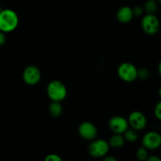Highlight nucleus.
<instances>
[{"instance_id":"a211bd4d","label":"nucleus","mask_w":161,"mask_h":161,"mask_svg":"<svg viewBox=\"0 0 161 161\" xmlns=\"http://www.w3.org/2000/svg\"><path fill=\"white\" fill-rule=\"evenodd\" d=\"M44 161H62V159L60 156L57 155V154L52 153L49 154L44 159Z\"/></svg>"},{"instance_id":"f257e3e1","label":"nucleus","mask_w":161,"mask_h":161,"mask_svg":"<svg viewBox=\"0 0 161 161\" xmlns=\"http://www.w3.org/2000/svg\"><path fill=\"white\" fill-rule=\"evenodd\" d=\"M19 18L15 11L10 9H2L0 12V31L4 33L10 32L16 29Z\"/></svg>"},{"instance_id":"b1692460","label":"nucleus","mask_w":161,"mask_h":161,"mask_svg":"<svg viewBox=\"0 0 161 161\" xmlns=\"http://www.w3.org/2000/svg\"><path fill=\"white\" fill-rule=\"evenodd\" d=\"M2 9H2V7H1V6H0V12H1V11H2Z\"/></svg>"},{"instance_id":"7ed1b4c3","label":"nucleus","mask_w":161,"mask_h":161,"mask_svg":"<svg viewBox=\"0 0 161 161\" xmlns=\"http://www.w3.org/2000/svg\"><path fill=\"white\" fill-rule=\"evenodd\" d=\"M109 147L108 142L103 139H94L88 146V153L92 157L101 158L107 155Z\"/></svg>"},{"instance_id":"4be33fe9","label":"nucleus","mask_w":161,"mask_h":161,"mask_svg":"<svg viewBox=\"0 0 161 161\" xmlns=\"http://www.w3.org/2000/svg\"><path fill=\"white\" fill-rule=\"evenodd\" d=\"M146 161H161L160 159L157 156H149L147 157Z\"/></svg>"},{"instance_id":"0eeeda50","label":"nucleus","mask_w":161,"mask_h":161,"mask_svg":"<svg viewBox=\"0 0 161 161\" xmlns=\"http://www.w3.org/2000/svg\"><path fill=\"white\" fill-rule=\"evenodd\" d=\"M161 145V136L155 131H149L142 138V146L146 149L154 150L158 149Z\"/></svg>"},{"instance_id":"6ab92c4d","label":"nucleus","mask_w":161,"mask_h":161,"mask_svg":"<svg viewBox=\"0 0 161 161\" xmlns=\"http://www.w3.org/2000/svg\"><path fill=\"white\" fill-rule=\"evenodd\" d=\"M154 114L158 119H161V102H158L154 109Z\"/></svg>"},{"instance_id":"4468645a","label":"nucleus","mask_w":161,"mask_h":161,"mask_svg":"<svg viewBox=\"0 0 161 161\" xmlns=\"http://www.w3.org/2000/svg\"><path fill=\"white\" fill-rule=\"evenodd\" d=\"M158 9V5L156 0H148L145 4V10L148 14H154Z\"/></svg>"},{"instance_id":"dca6fc26","label":"nucleus","mask_w":161,"mask_h":161,"mask_svg":"<svg viewBox=\"0 0 161 161\" xmlns=\"http://www.w3.org/2000/svg\"><path fill=\"white\" fill-rule=\"evenodd\" d=\"M148 157H149V155H148L147 149L145 147L142 146L137 149L136 157L139 161H146Z\"/></svg>"},{"instance_id":"6e6552de","label":"nucleus","mask_w":161,"mask_h":161,"mask_svg":"<svg viewBox=\"0 0 161 161\" xmlns=\"http://www.w3.org/2000/svg\"><path fill=\"white\" fill-rule=\"evenodd\" d=\"M128 124L135 130H141L146 127L147 120L143 113L139 111L132 112L128 117Z\"/></svg>"},{"instance_id":"39448f33","label":"nucleus","mask_w":161,"mask_h":161,"mask_svg":"<svg viewBox=\"0 0 161 161\" xmlns=\"http://www.w3.org/2000/svg\"><path fill=\"white\" fill-rule=\"evenodd\" d=\"M142 27L146 34L154 35L159 30V20L154 14H147L142 20Z\"/></svg>"},{"instance_id":"9b49d317","label":"nucleus","mask_w":161,"mask_h":161,"mask_svg":"<svg viewBox=\"0 0 161 161\" xmlns=\"http://www.w3.org/2000/svg\"><path fill=\"white\" fill-rule=\"evenodd\" d=\"M134 17L132 9L129 6H123L118 9L116 13V18L119 22L123 24L128 23L132 20Z\"/></svg>"},{"instance_id":"aec40b11","label":"nucleus","mask_w":161,"mask_h":161,"mask_svg":"<svg viewBox=\"0 0 161 161\" xmlns=\"http://www.w3.org/2000/svg\"><path fill=\"white\" fill-rule=\"evenodd\" d=\"M132 11H133L134 16H137V17H139L142 14L143 9L142 8L140 7V6H136L134 9H132Z\"/></svg>"},{"instance_id":"5701e85b","label":"nucleus","mask_w":161,"mask_h":161,"mask_svg":"<svg viewBox=\"0 0 161 161\" xmlns=\"http://www.w3.org/2000/svg\"><path fill=\"white\" fill-rule=\"evenodd\" d=\"M103 161H118L116 160V158H115L114 157H111V156H108V157H105V158H104Z\"/></svg>"},{"instance_id":"20e7f679","label":"nucleus","mask_w":161,"mask_h":161,"mask_svg":"<svg viewBox=\"0 0 161 161\" xmlns=\"http://www.w3.org/2000/svg\"><path fill=\"white\" fill-rule=\"evenodd\" d=\"M117 73L121 80L127 83H130L137 79L138 69L131 63L124 62L118 67Z\"/></svg>"},{"instance_id":"412c9836","label":"nucleus","mask_w":161,"mask_h":161,"mask_svg":"<svg viewBox=\"0 0 161 161\" xmlns=\"http://www.w3.org/2000/svg\"><path fill=\"white\" fill-rule=\"evenodd\" d=\"M5 42H6V36H5V33L0 31V47L4 45Z\"/></svg>"},{"instance_id":"1a4fd4ad","label":"nucleus","mask_w":161,"mask_h":161,"mask_svg":"<svg viewBox=\"0 0 161 161\" xmlns=\"http://www.w3.org/2000/svg\"><path fill=\"white\" fill-rule=\"evenodd\" d=\"M78 132L81 138L89 141L95 139L97 135V127L91 122L82 123L79 127Z\"/></svg>"},{"instance_id":"f8f14e48","label":"nucleus","mask_w":161,"mask_h":161,"mask_svg":"<svg viewBox=\"0 0 161 161\" xmlns=\"http://www.w3.org/2000/svg\"><path fill=\"white\" fill-rule=\"evenodd\" d=\"M108 143L113 148H120L125 143V139L121 134H115L110 138Z\"/></svg>"},{"instance_id":"f3484780","label":"nucleus","mask_w":161,"mask_h":161,"mask_svg":"<svg viewBox=\"0 0 161 161\" xmlns=\"http://www.w3.org/2000/svg\"><path fill=\"white\" fill-rule=\"evenodd\" d=\"M149 72L147 69H142L140 70H138V76L137 78H139L141 80H146L149 77Z\"/></svg>"},{"instance_id":"393cba45","label":"nucleus","mask_w":161,"mask_h":161,"mask_svg":"<svg viewBox=\"0 0 161 161\" xmlns=\"http://www.w3.org/2000/svg\"><path fill=\"white\" fill-rule=\"evenodd\" d=\"M157 2H160L161 0H157Z\"/></svg>"},{"instance_id":"f03ea898","label":"nucleus","mask_w":161,"mask_h":161,"mask_svg":"<svg viewBox=\"0 0 161 161\" xmlns=\"http://www.w3.org/2000/svg\"><path fill=\"white\" fill-rule=\"evenodd\" d=\"M47 94L52 102L64 100L67 96V88L63 83L58 80H52L47 85Z\"/></svg>"},{"instance_id":"423d86ee","label":"nucleus","mask_w":161,"mask_h":161,"mask_svg":"<svg viewBox=\"0 0 161 161\" xmlns=\"http://www.w3.org/2000/svg\"><path fill=\"white\" fill-rule=\"evenodd\" d=\"M41 72L35 65H29L23 72V80L28 85H36L40 81Z\"/></svg>"},{"instance_id":"ddd939ff","label":"nucleus","mask_w":161,"mask_h":161,"mask_svg":"<svg viewBox=\"0 0 161 161\" xmlns=\"http://www.w3.org/2000/svg\"><path fill=\"white\" fill-rule=\"evenodd\" d=\"M50 114L53 117H58L62 113V106L59 102H52L49 107Z\"/></svg>"},{"instance_id":"2eb2a0df","label":"nucleus","mask_w":161,"mask_h":161,"mask_svg":"<svg viewBox=\"0 0 161 161\" xmlns=\"http://www.w3.org/2000/svg\"><path fill=\"white\" fill-rule=\"evenodd\" d=\"M124 137L125 141L129 142H135L138 139V133L137 130L134 129H127L124 133Z\"/></svg>"},{"instance_id":"9d476101","label":"nucleus","mask_w":161,"mask_h":161,"mask_svg":"<svg viewBox=\"0 0 161 161\" xmlns=\"http://www.w3.org/2000/svg\"><path fill=\"white\" fill-rule=\"evenodd\" d=\"M109 128L115 134H124L128 129V121L125 118L119 116H116L112 117L108 122Z\"/></svg>"}]
</instances>
